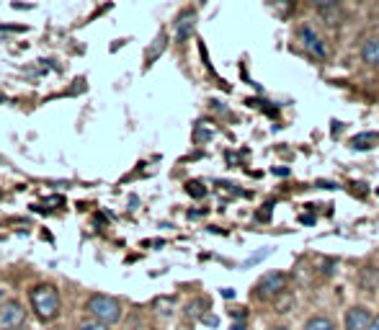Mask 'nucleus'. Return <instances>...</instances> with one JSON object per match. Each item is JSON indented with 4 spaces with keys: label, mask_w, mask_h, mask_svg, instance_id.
I'll use <instances>...</instances> for the list:
<instances>
[{
    "label": "nucleus",
    "mask_w": 379,
    "mask_h": 330,
    "mask_svg": "<svg viewBox=\"0 0 379 330\" xmlns=\"http://www.w3.org/2000/svg\"><path fill=\"white\" fill-rule=\"evenodd\" d=\"M29 299H32V310L34 315L39 317L41 322H52L55 317H60V310H62V299H60V291L52 284H39L29 291Z\"/></svg>",
    "instance_id": "obj_1"
},
{
    "label": "nucleus",
    "mask_w": 379,
    "mask_h": 330,
    "mask_svg": "<svg viewBox=\"0 0 379 330\" xmlns=\"http://www.w3.org/2000/svg\"><path fill=\"white\" fill-rule=\"evenodd\" d=\"M86 310L91 317L106 322V325H117V322L121 320V315H124L121 302L109 297V294H93V297L86 302Z\"/></svg>",
    "instance_id": "obj_2"
},
{
    "label": "nucleus",
    "mask_w": 379,
    "mask_h": 330,
    "mask_svg": "<svg viewBox=\"0 0 379 330\" xmlns=\"http://www.w3.org/2000/svg\"><path fill=\"white\" fill-rule=\"evenodd\" d=\"M286 291V274L281 271H269V274L261 276V282L255 284V297L258 299H277L279 294Z\"/></svg>",
    "instance_id": "obj_3"
},
{
    "label": "nucleus",
    "mask_w": 379,
    "mask_h": 330,
    "mask_svg": "<svg viewBox=\"0 0 379 330\" xmlns=\"http://www.w3.org/2000/svg\"><path fill=\"white\" fill-rule=\"evenodd\" d=\"M26 325V310L18 302L0 305V330H21Z\"/></svg>",
    "instance_id": "obj_4"
},
{
    "label": "nucleus",
    "mask_w": 379,
    "mask_h": 330,
    "mask_svg": "<svg viewBox=\"0 0 379 330\" xmlns=\"http://www.w3.org/2000/svg\"><path fill=\"white\" fill-rule=\"evenodd\" d=\"M300 44L307 55L317 57V60H328V49H325V44L320 41V36H317L310 26H302L300 29Z\"/></svg>",
    "instance_id": "obj_5"
},
{
    "label": "nucleus",
    "mask_w": 379,
    "mask_h": 330,
    "mask_svg": "<svg viewBox=\"0 0 379 330\" xmlns=\"http://www.w3.org/2000/svg\"><path fill=\"white\" fill-rule=\"evenodd\" d=\"M371 322H374V317L361 305L351 307L346 312V330H371Z\"/></svg>",
    "instance_id": "obj_6"
},
{
    "label": "nucleus",
    "mask_w": 379,
    "mask_h": 330,
    "mask_svg": "<svg viewBox=\"0 0 379 330\" xmlns=\"http://www.w3.org/2000/svg\"><path fill=\"white\" fill-rule=\"evenodd\" d=\"M197 11H183V13H178V18H175V39L178 41H186L194 36V32H197Z\"/></svg>",
    "instance_id": "obj_7"
},
{
    "label": "nucleus",
    "mask_w": 379,
    "mask_h": 330,
    "mask_svg": "<svg viewBox=\"0 0 379 330\" xmlns=\"http://www.w3.org/2000/svg\"><path fill=\"white\" fill-rule=\"evenodd\" d=\"M361 62L366 64V67H379V36H371V39L364 41Z\"/></svg>",
    "instance_id": "obj_8"
},
{
    "label": "nucleus",
    "mask_w": 379,
    "mask_h": 330,
    "mask_svg": "<svg viewBox=\"0 0 379 330\" xmlns=\"http://www.w3.org/2000/svg\"><path fill=\"white\" fill-rule=\"evenodd\" d=\"M305 330H335V322L331 317H325V315H315V317H310L305 322Z\"/></svg>",
    "instance_id": "obj_9"
},
{
    "label": "nucleus",
    "mask_w": 379,
    "mask_h": 330,
    "mask_svg": "<svg viewBox=\"0 0 379 330\" xmlns=\"http://www.w3.org/2000/svg\"><path fill=\"white\" fill-rule=\"evenodd\" d=\"M271 8H274L277 16L286 18L294 8H297V0H271Z\"/></svg>",
    "instance_id": "obj_10"
},
{
    "label": "nucleus",
    "mask_w": 379,
    "mask_h": 330,
    "mask_svg": "<svg viewBox=\"0 0 379 330\" xmlns=\"http://www.w3.org/2000/svg\"><path fill=\"white\" fill-rule=\"evenodd\" d=\"M377 142H379V135H374V132H364V135H356L354 137L356 150H366V147L377 145Z\"/></svg>",
    "instance_id": "obj_11"
},
{
    "label": "nucleus",
    "mask_w": 379,
    "mask_h": 330,
    "mask_svg": "<svg viewBox=\"0 0 379 330\" xmlns=\"http://www.w3.org/2000/svg\"><path fill=\"white\" fill-rule=\"evenodd\" d=\"M75 330H111V325H106V322H101V320H95V317H88V320H80Z\"/></svg>",
    "instance_id": "obj_12"
},
{
    "label": "nucleus",
    "mask_w": 379,
    "mask_h": 330,
    "mask_svg": "<svg viewBox=\"0 0 379 330\" xmlns=\"http://www.w3.org/2000/svg\"><path fill=\"white\" fill-rule=\"evenodd\" d=\"M186 191L191 193V196H194V199H204L206 196V188L201 184H199V181H191L189 186H186Z\"/></svg>",
    "instance_id": "obj_13"
},
{
    "label": "nucleus",
    "mask_w": 379,
    "mask_h": 330,
    "mask_svg": "<svg viewBox=\"0 0 379 330\" xmlns=\"http://www.w3.org/2000/svg\"><path fill=\"white\" fill-rule=\"evenodd\" d=\"M338 3L340 0H310V6L317 11H331V8H335Z\"/></svg>",
    "instance_id": "obj_14"
},
{
    "label": "nucleus",
    "mask_w": 379,
    "mask_h": 330,
    "mask_svg": "<svg viewBox=\"0 0 379 330\" xmlns=\"http://www.w3.org/2000/svg\"><path fill=\"white\" fill-rule=\"evenodd\" d=\"M155 41H158V44H155V47H152V52L147 55V60H150V62L155 60V55H158V52H163V49H166V34H160Z\"/></svg>",
    "instance_id": "obj_15"
},
{
    "label": "nucleus",
    "mask_w": 379,
    "mask_h": 330,
    "mask_svg": "<svg viewBox=\"0 0 379 330\" xmlns=\"http://www.w3.org/2000/svg\"><path fill=\"white\" fill-rule=\"evenodd\" d=\"M269 256V250H261V253H255V256H251L248 261L243 263V268H248V266H253V263H258V261H263V258Z\"/></svg>",
    "instance_id": "obj_16"
},
{
    "label": "nucleus",
    "mask_w": 379,
    "mask_h": 330,
    "mask_svg": "<svg viewBox=\"0 0 379 330\" xmlns=\"http://www.w3.org/2000/svg\"><path fill=\"white\" fill-rule=\"evenodd\" d=\"M214 132H204V129H197V139L199 142H204V139H212Z\"/></svg>",
    "instance_id": "obj_17"
},
{
    "label": "nucleus",
    "mask_w": 379,
    "mask_h": 330,
    "mask_svg": "<svg viewBox=\"0 0 379 330\" xmlns=\"http://www.w3.org/2000/svg\"><path fill=\"white\" fill-rule=\"evenodd\" d=\"M222 297H225V299H232V297H235V289H222Z\"/></svg>",
    "instance_id": "obj_18"
},
{
    "label": "nucleus",
    "mask_w": 379,
    "mask_h": 330,
    "mask_svg": "<svg viewBox=\"0 0 379 330\" xmlns=\"http://www.w3.org/2000/svg\"><path fill=\"white\" fill-rule=\"evenodd\" d=\"M230 330H248V328H245V322H235V325H232Z\"/></svg>",
    "instance_id": "obj_19"
},
{
    "label": "nucleus",
    "mask_w": 379,
    "mask_h": 330,
    "mask_svg": "<svg viewBox=\"0 0 379 330\" xmlns=\"http://www.w3.org/2000/svg\"><path fill=\"white\" fill-rule=\"evenodd\" d=\"M371 330H379V317L374 322H371Z\"/></svg>",
    "instance_id": "obj_20"
},
{
    "label": "nucleus",
    "mask_w": 379,
    "mask_h": 330,
    "mask_svg": "<svg viewBox=\"0 0 379 330\" xmlns=\"http://www.w3.org/2000/svg\"><path fill=\"white\" fill-rule=\"evenodd\" d=\"M271 330H289V328H284V325H279V328H271Z\"/></svg>",
    "instance_id": "obj_21"
},
{
    "label": "nucleus",
    "mask_w": 379,
    "mask_h": 330,
    "mask_svg": "<svg viewBox=\"0 0 379 330\" xmlns=\"http://www.w3.org/2000/svg\"><path fill=\"white\" fill-rule=\"evenodd\" d=\"M377 193H379V191H377Z\"/></svg>",
    "instance_id": "obj_22"
}]
</instances>
